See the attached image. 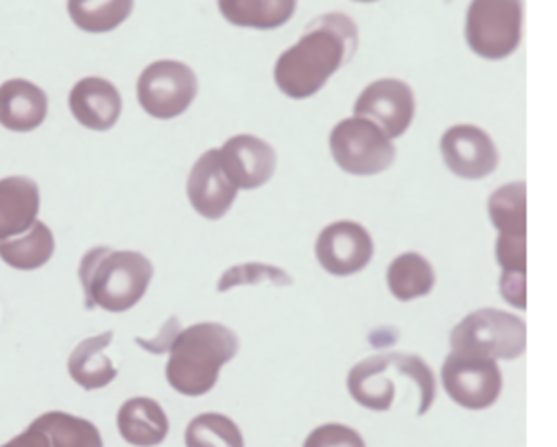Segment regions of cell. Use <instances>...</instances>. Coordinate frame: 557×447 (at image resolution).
Segmentation results:
<instances>
[{"label": "cell", "mask_w": 557, "mask_h": 447, "mask_svg": "<svg viewBox=\"0 0 557 447\" xmlns=\"http://www.w3.org/2000/svg\"><path fill=\"white\" fill-rule=\"evenodd\" d=\"M417 113V99L409 84L382 78L366 86L354 104V115L372 121L391 139L405 135Z\"/></svg>", "instance_id": "10"}, {"label": "cell", "mask_w": 557, "mask_h": 447, "mask_svg": "<svg viewBox=\"0 0 557 447\" xmlns=\"http://www.w3.org/2000/svg\"><path fill=\"white\" fill-rule=\"evenodd\" d=\"M48 95L37 84L13 78L0 84V125L9 132H34L48 116Z\"/></svg>", "instance_id": "15"}, {"label": "cell", "mask_w": 557, "mask_h": 447, "mask_svg": "<svg viewBox=\"0 0 557 447\" xmlns=\"http://www.w3.org/2000/svg\"><path fill=\"white\" fill-rule=\"evenodd\" d=\"M135 0H67V15L86 34H109L133 13Z\"/></svg>", "instance_id": "23"}, {"label": "cell", "mask_w": 557, "mask_h": 447, "mask_svg": "<svg viewBox=\"0 0 557 447\" xmlns=\"http://www.w3.org/2000/svg\"><path fill=\"white\" fill-rule=\"evenodd\" d=\"M496 262L503 268V272L527 274V235L524 237L498 235Z\"/></svg>", "instance_id": "30"}, {"label": "cell", "mask_w": 557, "mask_h": 447, "mask_svg": "<svg viewBox=\"0 0 557 447\" xmlns=\"http://www.w3.org/2000/svg\"><path fill=\"white\" fill-rule=\"evenodd\" d=\"M121 437L135 447L160 446L170 433V421L162 405L148 397L125 400L116 413Z\"/></svg>", "instance_id": "16"}, {"label": "cell", "mask_w": 557, "mask_h": 447, "mask_svg": "<svg viewBox=\"0 0 557 447\" xmlns=\"http://www.w3.org/2000/svg\"><path fill=\"white\" fill-rule=\"evenodd\" d=\"M523 39V0H472L466 15V41L475 55L498 62L519 50Z\"/></svg>", "instance_id": "5"}, {"label": "cell", "mask_w": 557, "mask_h": 447, "mask_svg": "<svg viewBox=\"0 0 557 447\" xmlns=\"http://www.w3.org/2000/svg\"><path fill=\"white\" fill-rule=\"evenodd\" d=\"M239 351L237 333L221 323H197L178 333L165 365L170 386L184 397H202L219 381L221 368Z\"/></svg>", "instance_id": "2"}, {"label": "cell", "mask_w": 557, "mask_h": 447, "mask_svg": "<svg viewBox=\"0 0 557 447\" xmlns=\"http://www.w3.org/2000/svg\"><path fill=\"white\" fill-rule=\"evenodd\" d=\"M329 146L335 164L351 176H376L396 160L393 139L361 116L339 121L331 132Z\"/></svg>", "instance_id": "6"}, {"label": "cell", "mask_w": 557, "mask_h": 447, "mask_svg": "<svg viewBox=\"0 0 557 447\" xmlns=\"http://www.w3.org/2000/svg\"><path fill=\"white\" fill-rule=\"evenodd\" d=\"M386 284L396 300L409 302L414 298L426 297L435 286V270L425 256L407 251L394 258L386 270Z\"/></svg>", "instance_id": "22"}, {"label": "cell", "mask_w": 557, "mask_h": 447, "mask_svg": "<svg viewBox=\"0 0 557 447\" xmlns=\"http://www.w3.org/2000/svg\"><path fill=\"white\" fill-rule=\"evenodd\" d=\"M178 333H181V319H178V316H170L158 337H153V339H141V337H137L135 344H137L139 348L149 351V353H165V351H170V348H172V344H174V339H176Z\"/></svg>", "instance_id": "31"}, {"label": "cell", "mask_w": 557, "mask_h": 447, "mask_svg": "<svg viewBox=\"0 0 557 447\" xmlns=\"http://www.w3.org/2000/svg\"><path fill=\"white\" fill-rule=\"evenodd\" d=\"M32 427L50 439V447H104L97 425L83 417L51 411L37 417Z\"/></svg>", "instance_id": "24"}, {"label": "cell", "mask_w": 557, "mask_h": 447, "mask_svg": "<svg viewBox=\"0 0 557 447\" xmlns=\"http://www.w3.org/2000/svg\"><path fill=\"white\" fill-rule=\"evenodd\" d=\"M500 297L512 307L527 309V274L503 272L500 276Z\"/></svg>", "instance_id": "32"}, {"label": "cell", "mask_w": 557, "mask_h": 447, "mask_svg": "<svg viewBox=\"0 0 557 447\" xmlns=\"http://www.w3.org/2000/svg\"><path fill=\"white\" fill-rule=\"evenodd\" d=\"M356 2H376V0H356Z\"/></svg>", "instance_id": "34"}, {"label": "cell", "mask_w": 557, "mask_h": 447, "mask_svg": "<svg viewBox=\"0 0 557 447\" xmlns=\"http://www.w3.org/2000/svg\"><path fill=\"white\" fill-rule=\"evenodd\" d=\"M442 382L449 398L468 409L484 411L503 393V372L496 360L451 351L443 362Z\"/></svg>", "instance_id": "8"}, {"label": "cell", "mask_w": 557, "mask_h": 447, "mask_svg": "<svg viewBox=\"0 0 557 447\" xmlns=\"http://www.w3.org/2000/svg\"><path fill=\"white\" fill-rule=\"evenodd\" d=\"M360 46L358 25L344 13H327L307 25L296 46L274 66V83L288 99L314 97L329 78L351 62Z\"/></svg>", "instance_id": "1"}, {"label": "cell", "mask_w": 557, "mask_h": 447, "mask_svg": "<svg viewBox=\"0 0 557 447\" xmlns=\"http://www.w3.org/2000/svg\"><path fill=\"white\" fill-rule=\"evenodd\" d=\"M388 356H391L394 370L417 386V390H419L417 414L419 417L425 414L431 409V405L435 402V395H437V382H435L433 370L429 368L425 360H421L414 353H388Z\"/></svg>", "instance_id": "27"}, {"label": "cell", "mask_w": 557, "mask_h": 447, "mask_svg": "<svg viewBox=\"0 0 557 447\" xmlns=\"http://www.w3.org/2000/svg\"><path fill=\"white\" fill-rule=\"evenodd\" d=\"M195 70L176 60L149 64L137 80V100L153 119H176L190 109L197 99Z\"/></svg>", "instance_id": "7"}, {"label": "cell", "mask_w": 557, "mask_h": 447, "mask_svg": "<svg viewBox=\"0 0 557 447\" xmlns=\"http://www.w3.org/2000/svg\"><path fill=\"white\" fill-rule=\"evenodd\" d=\"M298 0H216L223 18L244 29H278L296 11Z\"/></svg>", "instance_id": "20"}, {"label": "cell", "mask_w": 557, "mask_h": 447, "mask_svg": "<svg viewBox=\"0 0 557 447\" xmlns=\"http://www.w3.org/2000/svg\"><path fill=\"white\" fill-rule=\"evenodd\" d=\"M443 160L463 181H482L498 167V148L491 135L475 125H454L440 141Z\"/></svg>", "instance_id": "11"}, {"label": "cell", "mask_w": 557, "mask_h": 447, "mask_svg": "<svg viewBox=\"0 0 557 447\" xmlns=\"http://www.w3.org/2000/svg\"><path fill=\"white\" fill-rule=\"evenodd\" d=\"M347 390L363 409L388 411L396 397L388 353L370 356L354 365L347 376Z\"/></svg>", "instance_id": "18"}, {"label": "cell", "mask_w": 557, "mask_h": 447, "mask_svg": "<svg viewBox=\"0 0 557 447\" xmlns=\"http://www.w3.org/2000/svg\"><path fill=\"white\" fill-rule=\"evenodd\" d=\"M86 309L125 313L148 293L153 265L139 251L92 248L78 268Z\"/></svg>", "instance_id": "3"}, {"label": "cell", "mask_w": 557, "mask_h": 447, "mask_svg": "<svg viewBox=\"0 0 557 447\" xmlns=\"http://www.w3.org/2000/svg\"><path fill=\"white\" fill-rule=\"evenodd\" d=\"M451 351L491 360H517L527 349L523 319L498 309H480L463 316L449 333Z\"/></svg>", "instance_id": "4"}, {"label": "cell", "mask_w": 557, "mask_h": 447, "mask_svg": "<svg viewBox=\"0 0 557 447\" xmlns=\"http://www.w3.org/2000/svg\"><path fill=\"white\" fill-rule=\"evenodd\" d=\"M113 332L100 333L81 342L67 360V372L72 381L84 390H99L116 378V368L104 353L111 346Z\"/></svg>", "instance_id": "19"}, {"label": "cell", "mask_w": 557, "mask_h": 447, "mask_svg": "<svg viewBox=\"0 0 557 447\" xmlns=\"http://www.w3.org/2000/svg\"><path fill=\"white\" fill-rule=\"evenodd\" d=\"M39 186L27 176L0 181V241L27 232L39 215Z\"/></svg>", "instance_id": "17"}, {"label": "cell", "mask_w": 557, "mask_h": 447, "mask_svg": "<svg viewBox=\"0 0 557 447\" xmlns=\"http://www.w3.org/2000/svg\"><path fill=\"white\" fill-rule=\"evenodd\" d=\"M0 447H50V439L35 427H27V431H23L17 437H13L9 444Z\"/></svg>", "instance_id": "33"}, {"label": "cell", "mask_w": 557, "mask_h": 447, "mask_svg": "<svg viewBox=\"0 0 557 447\" xmlns=\"http://www.w3.org/2000/svg\"><path fill=\"white\" fill-rule=\"evenodd\" d=\"M186 447H246L237 423L221 413H202L186 427Z\"/></svg>", "instance_id": "26"}, {"label": "cell", "mask_w": 557, "mask_h": 447, "mask_svg": "<svg viewBox=\"0 0 557 447\" xmlns=\"http://www.w3.org/2000/svg\"><path fill=\"white\" fill-rule=\"evenodd\" d=\"M237 186L231 183L230 176L221 166L219 149L205 151L190 170L186 195L198 215L205 219H223L230 213L233 202L237 199Z\"/></svg>", "instance_id": "12"}, {"label": "cell", "mask_w": 557, "mask_h": 447, "mask_svg": "<svg viewBox=\"0 0 557 447\" xmlns=\"http://www.w3.org/2000/svg\"><path fill=\"white\" fill-rule=\"evenodd\" d=\"M488 216L498 235H527V184L510 183L496 188L488 199Z\"/></svg>", "instance_id": "25"}, {"label": "cell", "mask_w": 557, "mask_h": 447, "mask_svg": "<svg viewBox=\"0 0 557 447\" xmlns=\"http://www.w3.org/2000/svg\"><path fill=\"white\" fill-rule=\"evenodd\" d=\"M221 166L231 183L244 190H256L276 172V151L256 135H235L219 149Z\"/></svg>", "instance_id": "13"}, {"label": "cell", "mask_w": 557, "mask_h": 447, "mask_svg": "<svg viewBox=\"0 0 557 447\" xmlns=\"http://www.w3.org/2000/svg\"><path fill=\"white\" fill-rule=\"evenodd\" d=\"M262 282H272L276 286H290V284H295V281L288 276V272L282 270V268L249 262V264L233 265L230 270H225L223 276L219 278L216 288H219V293H227V290H233L235 286L262 284Z\"/></svg>", "instance_id": "28"}, {"label": "cell", "mask_w": 557, "mask_h": 447, "mask_svg": "<svg viewBox=\"0 0 557 447\" xmlns=\"http://www.w3.org/2000/svg\"><path fill=\"white\" fill-rule=\"evenodd\" d=\"M314 253L331 276H354L374 258V239L356 221H335L319 233Z\"/></svg>", "instance_id": "9"}, {"label": "cell", "mask_w": 557, "mask_h": 447, "mask_svg": "<svg viewBox=\"0 0 557 447\" xmlns=\"http://www.w3.org/2000/svg\"><path fill=\"white\" fill-rule=\"evenodd\" d=\"M55 251V239L50 227L44 221H35L34 225L17 237L0 241L2 262L15 270H37L48 264Z\"/></svg>", "instance_id": "21"}, {"label": "cell", "mask_w": 557, "mask_h": 447, "mask_svg": "<svg viewBox=\"0 0 557 447\" xmlns=\"http://www.w3.org/2000/svg\"><path fill=\"white\" fill-rule=\"evenodd\" d=\"M67 102L74 119L92 132L113 129L123 111V99L115 84L99 76H88L74 84Z\"/></svg>", "instance_id": "14"}, {"label": "cell", "mask_w": 557, "mask_h": 447, "mask_svg": "<svg viewBox=\"0 0 557 447\" xmlns=\"http://www.w3.org/2000/svg\"><path fill=\"white\" fill-rule=\"evenodd\" d=\"M302 447H366L360 433L347 425L327 423L309 433Z\"/></svg>", "instance_id": "29"}]
</instances>
